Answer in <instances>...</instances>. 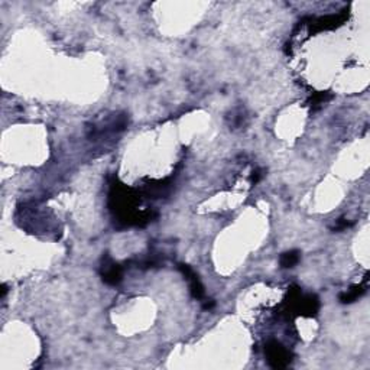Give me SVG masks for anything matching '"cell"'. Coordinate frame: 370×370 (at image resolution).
<instances>
[{
    "mask_svg": "<svg viewBox=\"0 0 370 370\" xmlns=\"http://www.w3.org/2000/svg\"><path fill=\"white\" fill-rule=\"evenodd\" d=\"M266 353H268V357H269V362H271V364L274 367H283V366L288 364L290 353L279 343H276V341L269 343L268 347H266Z\"/></svg>",
    "mask_w": 370,
    "mask_h": 370,
    "instance_id": "obj_1",
    "label": "cell"
},
{
    "mask_svg": "<svg viewBox=\"0 0 370 370\" xmlns=\"http://www.w3.org/2000/svg\"><path fill=\"white\" fill-rule=\"evenodd\" d=\"M179 269H181V272L184 274L185 278L190 282V290H191L193 297L197 298V299H201L204 297V288H202V285L198 281V276L194 274V271L190 266L179 265Z\"/></svg>",
    "mask_w": 370,
    "mask_h": 370,
    "instance_id": "obj_2",
    "label": "cell"
},
{
    "mask_svg": "<svg viewBox=\"0 0 370 370\" xmlns=\"http://www.w3.org/2000/svg\"><path fill=\"white\" fill-rule=\"evenodd\" d=\"M103 281L109 285H116L121 281V268L119 265L112 263L110 266H106L103 271Z\"/></svg>",
    "mask_w": 370,
    "mask_h": 370,
    "instance_id": "obj_3",
    "label": "cell"
},
{
    "mask_svg": "<svg viewBox=\"0 0 370 370\" xmlns=\"http://www.w3.org/2000/svg\"><path fill=\"white\" fill-rule=\"evenodd\" d=\"M298 262H299V252H297V250L286 252L281 256L282 268H294Z\"/></svg>",
    "mask_w": 370,
    "mask_h": 370,
    "instance_id": "obj_4",
    "label": "cell"
},
{
    "mask_svg": "<svg viewBox=\"0 0 370 370\" xmlns=\"http://www.w3.org/2000/svg\"><path fill=\"white\" fill-rule=\"evenodd\" d=\"M363 292H364V290H363L362 286H356V288H353V291H348V292H346V294H343L341 297H340V299H341V302H353V301H356L357 298L360 297L362 295Z\"/></svg>",
    "mask_w": 370,
    "mask_h": 370,
    "instance_id": "obj_5",
    "label": "cell"
}]
</instances>
